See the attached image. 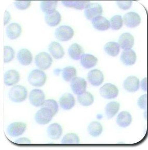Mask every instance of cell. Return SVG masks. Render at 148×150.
I'll return each instance as SVG.
<instances>
[{"instance_id": "8", "label": "cell", "mask_w": 148, "mask_h": 150, "mask_svg": "<svg viewBox=\"0 0 148 150\" xmlns=\"http://www.w3.org/2000/svg\"><path fill=\"white\" fill-rule=\"evenodd\" d=\"M100 93L103 98L111 99L116 98L118 96V89L114 85L107 83L100 88Z\"/></svg>"}, {"instance_id": "44", "label": "cell", "mask_w": 148, "mask_h": 150, "mask_svg": "<svg viewBox=\"0 0 148 150\" xmlns=\"http://www.w3.org/2000/svg\"><path fill=\"white\" fill-rule=\"evenodd\" d=\"M11 19V14L8 11H5L4 15V25H6L8 23H9Z\"/></svg>"}, {"instance_id": "17", "label": "cell", "mask_w": 148, "mask_h": 150, "mask_svg": "<svg viewBox=\"0 0 148 150\" xmlns=\"http://www.w3.org/2000/svg\"><path fill=\"white\" fill-rule=\"evenodd\" d=\"M20 75L15 70H10L6 72L4 75V82L7 86H13L18 83Z\"/></svg>"}, {"instance_id": "38", "label": "cell", "mask_w": 148, "mask_h": 150, "mask_svg": "<svg viewBox=\"0 0 148 150\" xmlns=\"http://www.w3.org/2000/svg\"><path fill=\"white\" fill-rule=\"evenodd\" d=\"M118 7L123 10H127L130 8L132 4V0H116Z\"/></svg>"}, {"instance_id": "21", "label": "cell", "mask_w": 148, "mask_h": 150, "mask_svg": "<svg viewBox=\"0 0 148 150\" xmlns=\"http://www.w3.org/2000/svg\"><path fill=\"white\" fill-rule=\"evenodd\" d=\"M48 50L52 57L56 59H62L64 55L62 46L59 43L52 42L48 46Z\"/></svg>"}, {"instance_id": "26", "label": "cell", "mask_w": 148, "mask_h": 150, "mask_svg": "<svg viewBox=\"0 0 148 150\" xmlns=\"http://www.w3.org/2000/svg\"><path fill=\"white\" fill-rule=\"evenodd\" d=\"M68 54L72 59L78 60L81 59L82 55L84 54V50L80 45L74 43L69 48Z\"/></svg>"}, {"instance_id": "15", "label": "cell", "mask_w": 148, "mask_h": 150, "mask_svg": "<svg viewBox=\"0 0 148 150\" xmlns=\"http://www.w3.org/2000/svg\"><path fill=\"white\" fill-rule=\"evenodd\" d=\"M136 59L137 56L136 52L132 49L124 50L121 54V61L126 66L134 64L136 62Z\"/></svg>"}, {"instance_id": "35", "label": "cell", "mask_w": 148, "mask_h": 150, "mask_svg": "<svg viewBox=\"0 0 148 150\" xmlns=\"http://www.w3.org/2000/svg\"><path fill=\"white\" fill-rule=\"evenodd\" d=\"M41 107L42 108H46L50 110L52 112L54 115L57 113L59 109V107L57 102L53 99L45 100Z\"/></svg>"}, {"instance_id": "36", "label": "cell", "mask_w": 148, "mask_h": 150, "mask_svg": "<svg viewBox=\"0 0 148 150\" xmlns=\"http://www.w3.org/2000/svg\"><path fill=\"white\" fill-rule=\"evenodd\" d=\"M15 52L13 48L8 46H5L4 47V62L8 63L14 59Z\"/></svg>"}, {"instance_id": "28", "label": "cell", "mask_w": 148, "mask_h": 150, "mask_svg": "<svg viewBox=\"0 0 148 150\" xmlns=\"http://www.w3.org/2000/svg\"><path fill=\"white\" fill-rule=\"evenodd\" d=\"M120 46L118 43L110 42L106 44L104 46V50L105 52L109 56L116 57L120 52Z\"/></svg>"}, {"instance_id": "39", "label": "cell", "mask_w": 148, "mask_h": 150, "mask_svg": "<svg viewBox=\"0 0 148 150\" xmlns=\"http://www.w3.org/2000/svg\"><path fill=\"white\" fill-rule=\"evenodd\" d=\"M140 108L142 109L146 110L148 108V95L144 94L139 97L137 102Z\"/></svg>"}, {"instance_id": "20", "label": "cell", "mask_w": 148, "mask_h": 150, "mask_svg": "<svg viewBox=\"0 0 148 150\" xmlns=\"http://www.w3.org/2000/svg\"><path fill=\"white\" fill-rule=\"evenodd\" d=\"M17 57L19 62L23 66H28L32 63V53L27 49L24 48L19 50Z\"/></svg>"}, {"instance_id": "24", "label": "cell", "mask_w": 148, "mask_h": 150, "mask_svg": "<svg viewBox=\"0 0 148 150\" xmlns=\"http://www.w3.org/2000/svg\"><path fill=\"white\" fill-rule=\"evenodd\" d=\"M45 21L49 26L56 27L62 21V16L58 11H55L52 13L46 14Z\"/></svg>"}, {"instance_id": "1", "label": "cell", "mask_w": 148, "mask_h": 150, "mask_svg": "<svg viewBox=\"0 0 148 150\" xmlns=\"http://www.w3.org/2000/svg\"><path fill=\"white\" fill-rule=\"evenodd\" d=\"M28 91L25 87L16 85L9 90L8 96L10 100L14 103H21L27 97Z\"/></svg>"}, {"instance_id": "25", "label": "cell", "mask_w": 148, "mask_h": 150, "mask_svg": "<svg viewBox=\"0 0 148 150\" xmlns=\"http://www.w3.org/2000/svg\"><path fill=\"white\" fill-rule=\"evenodd\" d=\"M98 59L91 54H83L80 59L81 64L84 68L90 69L96 66Z\"/></svg>"}, {"instance_id": "18", "label": "cell", "mask_w": 148, "mask_h": 150, "mask_svg": "<svg viewBox=\"0 0 148 150\" xmlns=\"http://www.w3.org/2000/svg\"><path fill=\"white\" fill-rule=\"evenodd\" d=\"M22 29L21 25L17 23H12L7 26L6 33L11 40H15L21 36Z\"/></svg>"}, {"instance_id": "14", "label": "cell", "mask_w": 148, "mask_h": 150, "mask_svg": "<svg viewBox=\"0 0 148 150\" xmlns=\"http://www.w3.org/2000/svg\"><path fill=\"white\" fill-rule=\"evenodd\" d=\"M118 44L124 50L131 49L134 44V37L129 33H124L119 38Z\"/></svg>"}, {"instance_id": "3", "label": "cell", "mask_w": 148, "mask_h": 150, "mask_svg": "<svg viewBox=\"0 0 148 150\" xmlns=\"http://www.w3.org/2000/svg\"><path fill=\"white\" fill-rule=\"evenodd\" d=\"M54 116L52 112L47 108H42L38 111L35 116V121L40 125H45L50 123Z\"/></svg>"}, {"instance_id": "12", "label": "cell", "mask_w": 148, "mask_h": 150, "mask_svg": "<svg viewBox=\"0 0 148 150\" xmlns=\"http://www.w3.org/2000/svg\"><path fill=\"white\" fill-rule=\"evenodd\" d=\"M123 87L128 92L134 93L137 91L140 88L139 79L135 76H128L123 83Z\"/></svg>"}, {"instance_id": "11", "label": "cell", "mask_w": 148, "mask_h": 150, "mask_svg": "<svg viewBox=\"0 0 148 150\" xmlns=\"http://www.w3.org/2000/svg\"><path fill=\"white\" fill-rule=\"evenodd\" d=\"M123 22L127 27H137L141 23V17L135 12H130L124 16Z\"/></svg>"}, {"instance_id": "6", "label": "cell", "mask_w": 148, "mask_h": 150, "mask_svg": "<svg viewBox=\"0 0 148 150\" xmlns=\"http://www.w3.org/2000/svg\"><path fill=\"white\" fill-rule=\"evenodd\" d=\"M102 6L97 3H90L84 10V15L89 20H92L103 14Z\"/></svg>"}, {"instance_id": "23", "label": "cell", "mask_w": 148, "mask_h": 150, "mask_svg": "<svg viewBox=\"0 0 148 150\" xmlns=\"http://www.w3.org/2000/svg\"><path fill=\"white\" fill-rule=\"evenodd\" d=\"M132 122V117L130 114L126 111L121 112L116 118V122L121 127H127Z\"/></svg>"}, {"instance_id": "45", "label": "cell", "mask_w": 148, "mask_h": 150, "mask_svg": "<svg viewBox=\"0 0 148 150\" xmlns=\"http://www.w3.org/2000/svg\"><path fill=\"white\" fill-rule=\"evenodd\" d=\"M144 118H146L147 120H148V108L147 109H146V111L144 112Z\"/></svg>"}, {"instance_id": "43", "label": "cell", "mask_w": 148, "mask_h": 150, "mask_svg": "<svg viewBox=\"0 0 148 150\" xmlns=\"http://www.w3.org/2000/svg\"><path fill=\"white\" fill-rule=\"evenodd\" d=\"M15 142V143H17V144H30V143H31V142L29 139H28L25 137L17 139Z\"/></svg>"}, {"instance_id": "37", "label": "cell", "mask_w": 148, "mask_h": 150, "mask_svg": "<svg viewBox=\"0 0 148 150\" xmlns=\"http://www.w3.org/2000/svg\"><path fill=\"white\" fill-rule=\"evenodd\" d=\"M31 0H15L14 2L15 6L19 10H25L31 5Z\"/></svg>"}, {"instance_id": "22", "label": "cell", "mask_w": 148, "mask_h": 150, "mask_svg": "<svg viewBox=\"0 0 148 150\" xmlns=\"http://www.w3.org/2000/svg\"><path fill=\"white\" fill-rule=\"evenodd\" d=\"M47 132L50 139L52 140L59 139L62 133V126L57 123H53L48 126Z\"/></svg>"}, {"instance_id": "7", "label": "cell", "mask_w": 148, "mask_h": 150, "mask_svg": "<svg viewBox=\"0 0 148 150\" xmlns=\"http://www.w3.org/2000/svg\"><path fill=\"white\" fill-rule=\"evenodd\" d=\"M70 86L74 93L80 95L86 91V81L82 77H75L71 80Z\"/></svg>"}, {"instance_id": "10", "label": "cell", "mask_w": 148, "mask_h": 150, "mask_svg": "<svg viewBox=\"0 0 148 150\" xmlns=\"http://www.w3.org/2000/svg\"><path fill=\"white\" fill-rule=\"evenodd\" d=\"M45 93L39 89H33L30 93V103L34 107L41 106L45 101Z\"/></svg>"}, {"instance_id": "41", "label": "cell", "mask_w": 148, "mask_h": 150, "mask_svg": "<svg viewBox=\"0 0 148 150\" xmlns=\"http://www.w3.org/2000/svg\"><path fill=\"white\" fill-rule=\"evenodd\" d=\"M76 2V0H62V4L64 6L73 8L75 7Z\"/></svg>"}, {"instance_id": "13", "label": "cell", "mask_w": 148, "mask_h": 150, "mask_svg": "<svg viewBox=\"0 0 148 150\" xmlns=\"http://www.w3.org/2000/svg\"><path fill=\"white\" fill-rule=\"evenodd\" d=\"M87 77L89 82L94 86L100 85L104 80L103 73L98 69H93L89 71Z\"/></svg>"}, {"instance_id": "40", "label": "cell", "mask_w": 148, "mask_h": 150, "mask_svg": "<svg viewBox=\"0 0 148 150\" xmlns=\"http://www.w3.org/2000/svg\"><path fill=\"white\" fill-rule=\"evenodd\" d=\"M74 9L77 10H82L85 9L87 6L91 3V0H76Z\"/></svg>"}, {"instance_id": "30", "label": "cell", "mask_w": 148, "mask_h": 150, "mask_svg": "<svg viewBox=\"0 0 148 150\" xmlns=\"http://www.w3.org/2000/svg\"><path fill=\"white\" fill-rule=\"evenodd\" d=\"M78 100L80 105L84 107H88L93 103L94 98L91 93L87 91H85L84 93L79 95Z\"/></svg>"}, {"instance_id": "16", "label": "cell", "mask_w": 148, "mask_h": 150, "mask_svg": "<svg viewBox=\"0 0 148 150\" xmlns=\"http://www.w3.org/2000/svg\"><path fill=\"white\" fill-rule=\"evenodd\" d=\"M75 103L74 98L71 93H64L59 99V104L60 107L65 110L71 109L74 106Z\"/></svg>"}, {"instance_id": "4", "label": "cell", "mask_w": 148, "mask_h": 150, "mask_svg": "<svg viewBox=\"0 0 148 150\" xmlns=\"http://www.w3.org/2000/svg\"><path fill=\"white\" fill-rule=\"evenodd\" d=\"M74 31L68 25H62L55 31V37L59 41L66 42L70 40L74 35Z\"/></svg>"}, {"instance_id": "29", "label": "cell", "mask_w": 148, "mask_h": 150, "mask_svg": "<svg viewBox=\"0 0 148 150\" xmlns=\"http://www.w3.org/2000/svg\"><path fill=\"white\" fill-rule=\"evenodd\" d=\"M120 105L115 101L111 102L108 103L105 107V113L108 118H113L120 109Z\"/></svg>"}, {"instance_id": "34", "label": "cell", "mask_w": 148, "mask_h": 150, "mask_svg": "<svg viewBox=\"0 0 148 150\" xmlns=\"http://www.w3.org/2000/svg\"><path fill=\"white\" fill-rule=\"evenodd\" d=\"M63 144H78L80 143V138L74 133H68L64 136L62 139Z\"/></svg>"}, {"instance_id": "27", "label": "cell", "mask_w": 148, "mask_h": 150, "mask_svg": "<svg viewBox=\"0 0 148 150\" xmlns=\"http://www.w3.org/2000/svg\"><path fill=\"white\" fill-rule=\"evenodd\" d=\"M58 2L56 0H43L41 1L40 7L44 13L49 14L56 11Z\"/></svg>"}, {"instance_id": "33", "label": "cell", "mask_w": 148, "mask_h": 150, "mask_svg": "<svg viewBox=\"0 0 148 150\" xmlns=\"http://www.w3.org/2000/svg\"><path fill=\"white\" fill-rule=\"evenodd\" d=\"M110 21V27L114 30H118L122 27L123 19L120 15H115L112 17Z\"/></svg>"}, {"instance_id": "2", "label": "cell", "mask_w": 148, "mask_h": 150, "mask_svg": "<svg viewBox=\"0 0 148 150\" xmlns=\"http://www.w3.org/2000/svg\"><path fill=\"white\" fill-rule=\"evenodd\" d=\"M47 77L43 71L35 69L29 74L28 80L30 84L35 87H41L45 84Z\"/></svg>"}, {"instance_id": "32", "label": "cell", "mask_w": 148, "mask_h": 150, "mask_svg": "<svg viewBox=\"0 0 148 150\" xmlns=\"http://www.w3.org/2000/svg\"><path fill=\"white\" fill-rule=\"evenodd\" d=\"M76 70L73 67H67L62 69V76L65 81L71 82V80L76 77Z\"/></svg>"}, {"instance_id": "19", "label": "cell", "mask_w": 148, "mask_h": 150, "mask_svg": "<svg viewBox=\"0 0 148 150\" xmlns=\"http://www.w3.org/2000/svg\"><path fill=\"white\" fill-rule=\"evenodd\" d=\"M92 24L94 28L99 31H106L110 28L109 21L101 15L93 19Z\"/></svg>"}, {"instance_id": "9", "label": "cell", "mask_w": 148, "mask_h": 150, "mask_svg": "<svg viewBox=\"0 0 148 150\" xmlns=\"http://www.w3.org/2000/svg\"><path fill=\"white\" fill-rule=\"evenodd\" d=\"M27 125L23 122H14L8 125L7 128V134L12 137L21 136L25 132Z\"/></svg>"}, {"instance_id": "5", "label": "cell", "mask_w": 148, "mask_h": 150, "mask_svg": "<svg viewBox=\"0 0 148 150\" xmlns=\"http://www.w3.org/2000/svg\"><path fill=\"white\" fill-rule=\"evenodd\" d=\"M35 63L39 69L45 70L49 68L52 65V58L48 53L41 52L35 56Z\"/></svg>"}, {"instance_id": "42", "label": "cell", "mask_w": 148, "mask_h": 150, "mask_svg": "<svg viewBox=\"0 0 148 150\" xmlns=\"http://www.w3.org/2000/svg\"><path fill=\"white\" fill-rule=\"evenodd\" d=\"M141 87L144 91L146 92L148 91V77H146L141 81L140 83Z\"/></svg>"}, {"instance_id": "31", "label": "cell", "mask_w": 148, "mask_h": 150, "mask_svg": "<svg viewBox=\"0 0 148 150\" xmlns=\"http://www.w3.org/2000/svg\"><path fill=\"white\" fill-rule=\"evenodd\" d=\"M103 130V126L98 122H93L88 126V132L91 136L97 137L99 136Z\"/></svg>"}]
</instances>
